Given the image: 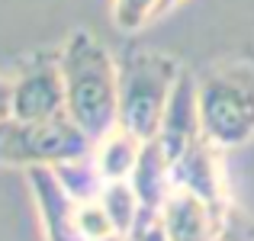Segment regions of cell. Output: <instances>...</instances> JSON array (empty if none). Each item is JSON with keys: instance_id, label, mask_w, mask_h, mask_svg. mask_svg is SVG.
Instances as JSON below:
<instances>
[{"instance_id": "cell-7", "label": "cell", "mask_w": 254, "mask_h": 241, "mask_svg": "<svg viewBox=\"0 0 254 241\" xmlns=\"http://www.w3.org/2000/svg\"><path fill=\"white\" fill-rule=\"evenodd\" d=\"M196 138H203V122H199V100H196V77L187 68H180V77L174 84V93L164 106L161 125H158L155 142L164 148L171 161L184 148H190Z\"/></svg>"}, {"instance_id": "cell-3", "label": "cell", "mask_w": 254, "mask_h": 241, "mask_svg": "<svg viewBox=\"0 0 254 241\" xmlns=\"http://www.w3.org/2000/svg\"><path fill=\"white\" fill-rule=\"evenodd\" d=\"M180 64L155 49H132L119 61V125L138 138H155Z\"/></svg>"}, {"instance_id": "cell-12", "label": "cell", "mask_w": 254, "mask_h": 241, "mask_svg": "<svg viewBox=\"0 0 254 241\" xmlns=\"http://www.w3.org/2000/svg\"><path fill=\"white\" fill-rule=\"evenodd\" d=\"M55 174H58V180L68 186V193L77 199V203L100 199V193H103V186H106V177L100 174L93 151H90V155H84V158H74V161H64V164H55Z\"/></svg>"}, {"instance_id": "cell-15", "label": "cell", "mask_w": 254, "mask_h": 241, "mask_svg": "<svg viewBox=\"0 0 254 241\" xmlns=\"http://www.w3.org/2000/svg\"><path fill=\"white\" fill-rule=\"evenodd\" d=\"M81 232L87 241H97V238H106L113 235V222L106 216V209L100 206V199H90V203H81Z\"/></svg>"}, {"instance_id": "cell-19", "label": "cell", "mask_w": 254, "mask_h": 241, "mask_svg": "<svg viewBox=\"0 0 254 241\" xmlns=\"http://www.w3.org/2000/svg\"><path fill=\"white\" fill-rule=\"evenodd\" d=\"M126 241H132V238H126Z\"/></svg>"}, {"instance_id": "cell-13", "label": "cell", "mask_w": 254, "mask_h": 241, "mask_svg": "<svg viewBox=\"0 0 254 241\" xmlns=\"http://www.w3.org/2000/svg\"><path fill=\"white\" fill-rule=\"evenodd\" d=\"M100 206L106 209L113 229L119 235H129L132 225H135L138 212H142V203H138L135 190H132L129 180H106L103 193H100Z\"/></svg>"}, {"instance_id": "cell-10", "label": "cell", "mask_w": 254, "mask_h": 241, "mask_svg": "<svg viewBox=\"0 0 254 241\" xmlns=\"http://www.w3.org/2000/svg\"><path fill=\"white\" fill-rule=\"evenodd\" d=\"M129 183H132V190H135L138 203L145 209H161L164 196L171 193L174 183H171V158L164 155V148L155 138L145 142L142 155H138L135 167L129 174Z\"/></svg>"}, {"instance_id": "cell-18", "label": "cell", "mask_w": 254, "mask_h": 241, "mask_svg": "<svg viewBox=\"0 0 254 241\" xmlns=\"http://www.w3.org/2000/svg\"><path fill=\"white\" fill-rule=\"evenodd\" d=\"M97 241H126V235H119V232H113V235H106V238H97Z\"/></svg>"}, {"instance_id": "cell-11", "label": "cell", "mask_w": 254, "mask_h": 241, "mask_svg": "<svg viewBox=\"0 0 254 241\" xmlns=\"http://www.w3.org/2000/svg\"><path fill=\"white\" fill-rule=\"evenodd\" d=\"M142 148H145V138L132 135L129 129L119 125V129H113L106 138H100L93 145V158H97V167L106 180H129Z\"/></svg>"}, {"instance_id": "cell-5", "label": "cell", "mask_w": 254, "mask_h": 241, "mask_svg": "<svg viewBox=\"0 0 254 241\" xmlns=\"http://www.w3.org/2000/svg\"><path fill=\"white\" fill-rule=\"evenodd\" d=\"M10 116L16 119H55L68 116L64 77L58 58H32L10 77Z\"/></svg>"}, {"instance_id": "cell-14", "label": "cell", "mask_w": 254, "mask_h": 241, "mask_svg": "<svg viewBox=\"0 0 254 241\" xmlns=\"http://www.w3.org/2000/svg\"><path fill=\"white\" fill-rule=\"evenodd\" d=\"M161 6L164 0H113V26L119 32H138L155 16H161Z\"/></svg>"}, {"instance_id": "cell-8", "label": "cell", "mask_w": 254, "mask_h": 241, "mask_svg": "<svg viewBox=\"0 0 254 241\" xmlns=\"http://www.w3.org/2000/svg\"><path fill=\"white\" fill-rule=\"evenodd\" d=\"M219 209L190 190L171 186L161 203V225L168 241H216L219 238Z\"/></svg>"}, {"instance_id": "cell-6", "label": "cell", "mask_w": 254, "mask_h": 241, "mask_svg": "<svg viewBox=\"0 0 254 241\" xmlns=\"http://www.w3.org/2000/svg\"><path fill=\"white\" fill-rule=\"evenodd\" d=\"M26 177L42 219L45 241H87L81 232V203L58 180L55 167H32L26 171Z\"/></svg>"}, {"instance_id": "cell-20", "label": "cell", "mask_w": 254, "mask_h": 241, "mask_svg": "<svg viewBox=\"0 0 254 241\" xmlns=\"http://www.w3.org/2000/svg\"><path fill=\"white\" fill-rule=\"evenodd\" d=\"M216 241H222V238H216Z\"/></svg>"}, {"instance_id": "cell-4", "label": "cell", "mask_w": 254, "mask_h": 241, "mask_svg": "<svg viewBox=\"0 0 254 241\" xmlns=\"http://www.w3.org/2000/svg\"><path fill=\"white\" fill-rule=\"evenodd\" d=\"M93 142L71 116L55 119H0V167H55L84 158Z\"/></svg>"}, {"instance_id": "cell-16", "label": "cell", "mask_w": 254, "mask_h": 241, "mask_svg": "<svg viewBox=\"0 0 254 241\" xmlns=\"http://www.w3.org/2000/svg\"><path fill=\"white\" fill-rule=\"evenodd\" d=\"M10 116V77L0 74V119Z\"/></svg>"}, {"instance_id": "cell-2", "label": "cell", "mask_w": 254, "mask_h": 241, "mask_svg": "<svg viewBox=\"0 0 254 241\" xmlns=\"http://www.w3.org/2000/svg\"><path fill=\"white\" fill-rule=\"evenodd\" d=\"M203 138L219 151L242 148L254 138V68L248 61L212 64L196 77Z\"/></svg>"}, {"instance_id": "cell-9", "label": "cell", "mask_w": 254, "mask_h": 241, "mask_svg": "<svg viewBox=\"0 0 254 241\" xmlns=\"http://www.w3.org/2000/svg\"><path fill=\"white\" fill-rule=\"evenodd\" d=\"M216 151L219 148L212 142L196 138L190 148H184L171 161V183L180 186V190L196 193L212 206H225L229 196H225V180H222V167H219Z\"/></svg>"}, {"instance_id": "cell-17", "label": "cell", "mask_w": 254, "mask_h": 241, "mask_svg": "<svg viewBox=\"0 0 254 241\" xmlns=\"http://www.w3.org/2000/svg\"><path fill=\"white\" fill-rule=\"evenodd\" d=\"M184 0H164V6H161V13H168V10H174V6H180Z\"/></svg>"}, {"instance_id": "cell-1", "label": "cell", "mask_w": 254, "mask_h": 241, "mask_svg": "<svg viewBox=\"0 0 254 241\" xmlns=\"http://www.w3.org/2000/svg\"><path fill=\"white\" fill-rule=\"evenodd\" d=\"M68 116L93 145L119 129V64L93 32L77 29L58 52Z\"/></svg>"}]
</instances>
